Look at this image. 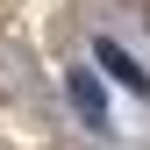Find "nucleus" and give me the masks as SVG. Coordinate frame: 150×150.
Returning a JSON list of instances; mask_svg holds the SVG:
<instances>
[{"label": "nucleus", "mask_w": 150, "mask_h": 150, "mask_svg": "<svg viewBox=\"0 0 150 150\" xmlns=\"http://www.w3.org/2000/svg\"><path fill=\"white\" fill-rule=\"evenodd\" d=\"M93 64H100L115 86H129V93H150V71H143L136 57H129V50L115 43V36H100V43H93Z\"/></svg>", "instance_id": "f257e3e1"}, {"label": "nucleus", "mask_w": 150, "mask_h": 150, "mask_svg": "<svg viewBox=\"0 0 150 150\" xmlns=\"http://www.w3.org/2000/svg\"><path fill=\"white\" fill-rule=\"evenodd\" d=\"M64 93H71V107H79V122L86 129H107V93H100V79L79 64V71H64Z\"/></svg>", "instance_id": "f03ea898"}]
</instances>
